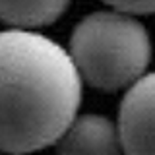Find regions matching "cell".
<instances>
[{"instance_id": "cell-6", "label": "cell", "mask_w": 155, "mask_h": 155, "mask_svg": "<svg viewBox=\"0 0 155 155\" xmlns=\"http://www.w3.org/2000/svg\"><path fill=\"white\" fill-rule=\"evenodd\" d=\"M109 6L128 14H153L155 0H103Z\"/></svg>"}, {"instance_id": "cell-4", "label": "cell", "mask_w": 155, "mask_h": 155, "mask_svg": "<svg viewBox=\"0 0 155 155\" xmlns=\"http://www.w3.org/2000/svg\"><path fill=\"white\" fill-rule=\"evenodd\" d=\"M58 155H122L118 124L101 114L76 116L56 140Z\"/></svg>"}, {"instance_id": "cell-3", "label": "cell", "mask_w": 155, "mask_h": 155, "mask_svg": "<svg viewBox=\"0 0 155 155\" xmlns=\"http://www.w3.org/2000/svg\"><path fill=\"white\" fill-rule=\"evenodd\" d=\"M118 132L126 155H155V72L143 74L126 91Z\"/></svg>"}, {"instance_id": "cell-5", "label": "cell", "mask_w": 155, "mask_h": 155, "mask_svg": "<svg viewBox=\"0 0 155 155\" xmlns=\"http://www.w3.org/2000/svg\"><path fill=\"white\" fill-rule=\"evenodd\" d=\"M70 0H0V19L18 29L43 27L66 12Z\"/></svg>"}, {"instance_id": "cell-2", "label": "cell", "mask_w": 155, "mask_h": 155, "mask_svg": "<svg viewBox=\"0 0 155 155\" xmlns=\"http://www.w3.org/2000/svg\"><path fill=\"white\" fill-rule=\"evenodd\" d=\"M70 56L81 80L103 91L132 85L151 60L145 27L128 12H93L74 27Z\"/></svg>"}, {"instance_id": "cell-7", "label": "cell", "mask_w": 155, "mask_h": 155, "mask_svg": "<svg viewBox=\"0 0 155 155\" xmlns=\"http://www.w3.org/2000/svg\"><path fill=\"white\" fill-rule=\"evenodd\" d=\"M8 155H10V153H8Z\"/></svg>"}, {"instance_id": "cell-1", "label": "cell", "mask_w": 155, "mask_h": 155, "mask_svg": "<svg viewBox=\"0 0 155 155\" xmlns=\"http://www.w3.org/2000/svg\"><path fill=\"white\" fill-rule=\"evenodd\" d=\"M80 103L81 76L70 51L29 29L0 31V151L56 143Z\"/></svg>"}]
</instances>
